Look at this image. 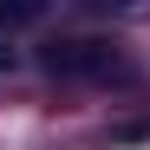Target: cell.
Returning <instances> with one entry per match:
<instances>
[{"instance_id":"obj_1","label":"cell","mask_w":150,"mask_h":150,"mask_svg":"<svg viewBox=\"0 0 150 150\" xmlns=\"http://www.w3.org/2000/svg\"><path fill=\"white\" fill-rule=\"evenodd\" d=\"M46 65H52V72H111V46H98V39H72V46H52Z\"/></svg>"}]
</instances>
